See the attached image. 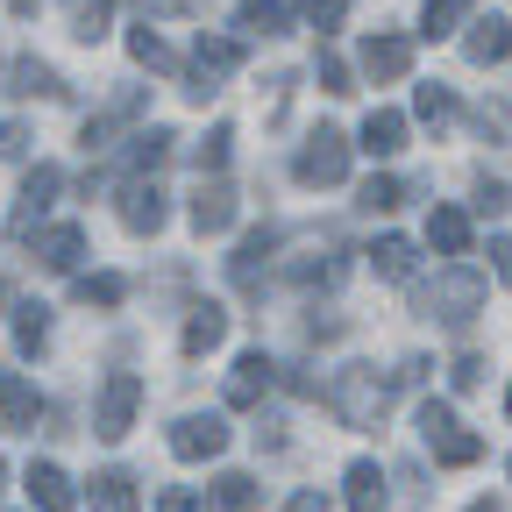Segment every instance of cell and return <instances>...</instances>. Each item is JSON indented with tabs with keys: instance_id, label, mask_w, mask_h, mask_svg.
I'll return each mask as SVG.
<instances>
[{
	"instance_id": "13",
	"label": "cell",
	"mask_w": 512,
	"mask_h": 512,
	"mask_svg": "<svg viewBox=\"0 0 512 512\" xmlns=\"http://www.w3.org/2000/svg\"><path fill=\"white\" fill-rule=\"evenodd\" d=\"M363 72L370 79H406L413 72V43L406 36H370L363 43Z\"/></svg>"
},
{
	"instance_id": "45",
	"label": "cell",
	"mask_w": 512,
	"mask_h": 512,
	"mask_svg": "<svg viewBox=\"0 0 512 512\" xmlns=\"http://www.w3.org/2000/svg\"><path fill=\"white\" fill-rule=\"evenodd\" d=\"M136 8H143V15H178L185 0H136Z\"/></svg>"
},
{
	"instance_id": "19",
	"label": "cell",
	"mask_w": 512,
	"mask_h": 512,
	"mask_svg": "<svg viewBox=\"0 0 512 512\" xmlns=\"http://www.w3.org/2000/svg\"><path fill=\"white\" fill-rule=\"evenodd\" d=\"M15 93L22 100H64V79L50 72L43 57H15Z\"/></svg>"
},
{
	"instance_id": "34",
	"label": "cell",
	"mask_w": 512,
	"mask_h": 512,
	"mask_svg": "<svg viewBox=\"0 0 512 512\" xmlns=\"http://www.w3.org/2000/svg\"><path fill=\"white\" fill-rule=\"evenodd\" d=\"M313 79H320V93H349V64H342L335 50H320V57H313Z\"/></svg>"
},
{
	"instance_id": "40",
	"label": "cell",
	"mask_w": 512,
	"mask_h": 512,
	"mask_svg": "<svg viewBox=\"0 0 512 512\" xmlns=\"http://www.w3.org/2000/svg\"><path fill=\"white\" fill-rule=\"evenodd\" d=\"M477 207H484V214H505L512 192H505V185H477Z\"/></svg>"
},
{
	"instance_id": "35",
	"label": "cell",
	"mask_w": 512,
	"mask_h": 512,
	"mask_svg": "<svg viewBox=\"0 0 512 512\" xmlns=\"http://www.w3.org/2000/svg\"><path fill=\"white\" fill-rule=\"evenodd\" d=\"M399 200H406V185H399V178H370V185H363V207H370V214H392Z\"/></svg>"
},
{
	"instance_id": "24",
	"label": "cell",
	"mask_w": 512,
	"mask_h": 512,
	"mask_svg": "<svg viewBox=\"0 0 512 512\" xmlns=\"http://www.w3.org/2000/svg\"><path fill=\"white\" fill-rule=\"evenodd\" d=\"M370 271H377V278H413V242H406V235H384V242L370 249Z\"/></svg>"
},
{
	"instance_id": "22",
	"label": "cell",
	"mask_w": 512,
	"mask_h": 512,
	"mask_svg": "<svg viewBox=\"0 0 512 512\" xmlns=\"http://www.w3.org/2000/svg\"><path fill=\"white\" fill-rule=\"evenodd\" d=\"M221 335H228V313H221V306H192V320H185V356H207Z\"/></svg>"
},
{
	"instance_id": "2",
	"label": "cell",
	"mask_w": 512,
	"mask_h": 512,
	"mask_svg": "<svg viewBox=\"0 0 512 512\" xmlns=\"http://www.w3.org/2000/svg\"><path fill=\"white\" fill-rule=\"evenodd\" d=\"M136 406H143V377H136V370H114V377L100 384L93 434H100V441H121L128 427H136Z\"/></svg>"
},
{
	"instance_id": "48",
	"label": "cell",
	"mask_w": 512,
	"mask_h": 512,
	"mask_svg": "<svg viewBox=\"0 0 512 512\" xmlns=\"http://www.w3.org/2000/svg\"><path fill=\"white\" fill-rule=\"evenodd\" d=\"M505 413H512V392H505Z\"/></svg>"
},
{
	"instance_id": "8",
	"label": "cell",
	"mask_w": 512,
	"mask_h": 512,
	"mask_svg": "<svg viewBox=\"0 0 512 512\" xmlns=\"http://www.w3.org/2000/svg\"><path fill=\"white\" fill-rule=\"evenodd\" d=\"M278 384V363L264 356V349H249V356H235V377H228V406H256Z\"/></svg>"
},
{
	"instance_id": "18",
	"label": "cell",
	"mask_w": 512,
	"mask_h": 512,
	"mask_svg": "<svg viewBox=\"0 0 512 512\" xmlns=\"http://www.w3.org/2000/svg\"><path fill=\"white\" fill-rule=\"evenodd\" d=\"M342 484H349V491H342L349 512H384V470H377V463H349Z\"/></svg>"
},
{
	"instance_id": "37",
	"label": "cell",
	"mask_w": 512,
	"mask_h": 512,
	"mask_svg": "<svg viewBox=\"0 0 512 512\" xmlns=\"http://www.w3.org/2000/svg\"><path fill=\"white\" fill-rule=\"evenodd\" d=\"M121 292H128L121 278H79V299L86 306H121Z\"/></svg>"
},
{
	"instance_id": "33",
	"label": "cell",
	"mask_w": 512,
	"mask_h": 512,
	"mask_svg": "<svg viewBox=\"0 0 512 512\" xmlns=\"http://www.w3.org/2000/svg\"><path fill=\"white\" fill-rule=\"evenodd\" d=\"M299 15L328 36V29H342V15H349V0H299Z\"/></svg>"
},
{
	"instance_id": "47",
	"label": "cell",
	"mask_w": 512,
	"mask_h": 512,
	"mask_svg": "<svg viewBox=\"0 0 512 512\" xmlns=\"http://www.w3.org/2000/svg\"><path fill=\"white\" fill-rule=\"evenodd\" d=\"M0 306H8V278H0Z\"/></svg>"
},
{
	"instance_id": "15",
	"label": "cell",
	"mask_w": 512,
	"mask_h": 512,
	"mask_svg": "<svg viewBox=\"0 0 512 512\" xmlns=\"http://www.w3.org/2000/svg\"><path fill=\"white\" fill-rule=\"evenodd\" d=\"M121 221L136 228V235H157V228H164V185H143V178H136V185L121 192Z\"/></svg>"
},
{
	"instance_id": "17",
	"label": "cell",
	"mask_w": 512,
	"mask_h": 512,
	"mask_svg": "<svg viewBox=\"0 0 512 512\" xmlns=\"http://www.w3.org/2000/svg\"><path fill=\"white\" fill-rule=\"evenodd\" d=\"M427 242H434L441 256H463V249H470V214H463V207H434V214H427Z\"/></svg>"
},
{
	"instance_id": "29",
	"label": "cell",
	"mask_w": 512,
	"mask_h": 512,
	"mask_svg": "<svg viewBox=\"0 0 512 512\" xmlns=\"http://www.w3.org/2000/svg\"><path fill=\"white\" fill-rule=\"evenodd\" d=\"M242 29H256V36H278L285 29V0H242V15H235Z\"/></svg>"
},
{
	"instance_id": "42",
	"label": "cell",
	"mask_w": 512,
	"mask_h": 512,
	"mask_svg": "<svg viewBox=\"0 0 512 512\" xmlns=\"http://www.w3.org/2000/svg\"><path fill=\"white\" fill-rule=\"evenodd\" d=\"M477 377H484V363H477V356H463V363H456V392H470Z\"/></svg>"
},
{
	"instance_id": "14",
	"label": "cell",
	"mask_w": 512,
	"mask_h": 512,
	"mask_svg": "<svg viewBox=\"0 0 512 512\" xmlns=\"http://www.w3.org/2000/svg\"><path fill=\"white\" fill-rule=\"evenodd\" d=\"M363 150L370 157H399L406 150V114L399 107H370L363 114Z\"/></svg>"
},
{
	"instance_id": "5",
	"label": "cell",
	"mask_w": 512,
	"mask_h": 512,
	"mask_svg": "<svg viewBox=\"0 0 512 512\" xmlns=\"http://www.w3.org/2000/svg\"><path fill=\"white\" fill-rule=\"evenodd\" d=\"M221 448H228V427L214 413H192V420L171 427V456L178 463H207V456H221Z\"/></svg>"
},
{
	"instance_id": "1",
	"label": "cell",
	"mask_w": 512,
	"mask_h": 512,
	"mask_svg": "<svg viewBox=\"0 0 512 512\" xmlns=\"http://www.w3.org/2000/svg\"><path fill=\"white\" fill-rule=\"evenodd\" d=\"M420 441L434 448V463H448V470H470V463L484 456V441H477L456 413H448L441 399H427V406H420Z\"/></svg>"
},
{
	"instance_id": "10",
	"label": "cell",
	"mask_w": 512,
	"mask_h": 512,
	"mask_svg": "<svg viewBox=\"0 0 512 512\" xmlns=\"http://www.w3.org/2000/svg\"><path fill=\"white\" fill-rule=\"evenodd\" d=\"M463 57H470V64H505V57H512V22H505V15H477L470 36H463Z\"/></svg>"
},
{
	"instance_id": "46",
	"label": "cell",
	"mask_w": 512,
	"mask_h": 512,
	"mask_svg": "<svg viewBox=\"0 0 512 512\" xmlns=\"http://www.w3.org/2000/svg\"><path fill=\"white\" fill-rule=\"evenodd\" d=\"M470 512H505V505H498V498H477V505H470Z\"/></svg>"
},
{
	"instance_id": "41",
	"label": "cell",
	"mask_w": 512,
	"mask_h": 512,
	"mask_svg": "<svg viewBox=\"0 0 512 512\" xmlns=\"http://www.w3.org/2000/svg\"><path fill=\"white\" fill-rule=\"evenodd\" d=\"M157 512H200V498H192V491H164Z\"/></svg>"
},
{
	"instance_id": "16",
	"label": "cell",
	"mask_w": 512,
	"mask_h": 512,
	"mask_svg": "<svg viewBox=\"0 0 512 512\" xmlns=\"http://www.w3.org/2000/svg\"><path fill=\"white\" fill-rule=\"evenodd\" d=\"M235 221V185H200V192H192V228H200V235H221Z\"/></svg>"
},
{
	"instance_id": "26",
	"label": "cell",
	"mask_w": 512,
	"mask_h": 512,
	"mask_svg": "<svg viewBox=\"0 0 512 512\" xmlns=\"http://www.w3.org/2000/svg\"><path fill=\"white\" fill-rule=\"evenodd\" d=\"M463 8L470 0H420V36H456V22H463Z\"/></svg>"
},
{
	"instance_id": "20",
	"label": "cell",
	"mask_w": 512,
	"mask_h": 512,
	"mask_svg": "<svg viewBox=\"0 0 512 512\" xmlns=\"http://www.w3.org/2000/svg\"><path fill=\"white\" fill-rule=\"evenodd\" d=\"M143 498H136V477L128 470H100L93 477V512H136Z\"/></svg>"
},
{
	"instance_id": "3",
	"label": "cell",
	"mask_w": 512,
	"mask_h": 512,
	"mask_svg": "<svg viewBox=\"0 0 512 512\" xmlns=\"http://www.w3.org/2000/svg\"><path fill=\"white\" fill-rule=\"evenodd\" d=\"M299 185H342L349 178V136H335V128H320V136H306L299 150Z\"/></svg>"
},
{
	"instance_id": "31",
	"label": "cell",
	"mask_w": 512,
	"mask_h": 512,
	"mask_svg": "<svg viewBox=\"0 0 512 512\" xmlns=\"http://www.w3.org/2000/svg\"><path fill=\"white\" fill-rule=\"evenodd\" d=\"M171 143H178L171 128H150V136H136V150H128V164H136V171H157V164L171 157Z\"/></svg>"
},
{
	"instance_id": "6",
	"label": "cell",
	"mask_w": 512,
	"mask_h": 512,
	"mask_svg": "<svg viewBox=\"0 0 512 512\" xmlns=\"http://www.w3.org/2000/svg\"><path fill=\"white\" fill-rule=\"evenodd\" d=\"M0 420L22 427V434H36V420H43V392L22 370H0Z\"/></svg>"
},
{
	"instance_id": "28",
	"label": "cell",
	"mask_w": 512,
	"mask_h": 512,
	"mask_svg": "<svg viewBox=\"0 0 512 512\" xmlns=\"http://www.w3.org/2000/svg\"><path fill=\"white\" fill-rule=\"evenodd\" d=\"M107 22H114L107 0H72V36H79V43H100V36H107Z\"/></svg>"
},
{
	"instance_id": "21",
	"label": "cell",
	"mask_w": 512,
	"mask_h": 512,
	"mask_svg": "<svg viewBox=\"0 0 512 512\" xmlns=\"http://www.w3.org/2000/svg\"><path fill=\"white\" fill-rule=\"evenodd\" d=\"M36 256H43L50 271H72L79 256H86V235H79V228H43V235H36Z\"/></svg>"
},
{
	"instance_id": "32",
	"label": "cell",
	"mask_w": 512,
	"mask_h": 512,
	"mask_svg": "<svg viewBox=\"0 0 512 512\" xmlns=\"http://www.w3.org/2000/svg\"><path fill=\"white\" fill-rule=\"evenodd\" d=\"M15 342L22 349H43L50 342V306H15Z\"/></svg>"
},
{
	"instance_id": "39",
	"label": "cell",
	"mask_w": 512,
	"mask_h": 512,
	"mask_svg": "<svg viewBox=\"0 0 512 512\" xmlns=\"http://www.w3.org/2000/svg\"><path fill=\"white\" fill-rule=\"evenodd\" d=\"M22 150H29V128L8 121V128H0V157H22Z\"/></svg>"
},
{
	"instance_id": "12",
	"label": "cell",
	"mask_w": 512,
	"mask_h": 512,
	"mask_svg": "<svg viewBox=\"0 0 512 512\" xmlns=\"http://www.w3.org/2000/svg\"><path fill=\"white\" fill-rule=\"evenodd\" d=\"M22 484H29V505H36V512H72V498H79V491H72V477H64L57 463H29V477H22Z\"/></svg>"
},
{
	"instance_id": "25",
	"label": "cell",
	"mask_w": 512,
	"mask_h": 512,
	"mask_svg": "<svg viewBox=\"0 0 512 512\" xmlns=\"http://www.w3.org/2000/svg\"><path fill=\"white\" fill-rule=\"evenodd\" d=\"M271 249H278V235H271V228H249V235H242V256H235V278H242V285H256V271L271 264Z\"/></svg>"
},
{
	"instance_id": "23",
	"label": "cell",
	"mask_w": 512,
	"mask_h": 512,
	"mask_svg": "<svg viewBox=\"0 0 512 512\" xmlns=\"http://www.w3.org/2000/svg\"><path fill=\"white\" fill-rule=\"evenodd\" d=\"M192 64H200V79H221V72H235V64H242V43H228V36H200Z\"/></svg>"
},
{
	"instance_id": "38",
	"label": "cell",
	"mask_w": 512,
	"mask_h": 512,
	"mask_svg": "<svg viewBox=\"0 0 512 512\" xmlns=\"http://www.w3.org/2000/svg\"><path fill=\"white\" fill-rule=\"evenodd\" d=\"M228 150H235V128L221 121V128H214V136L200 143V164H207V171H221V164H228Z\"/></svg>"
},
{
	"instance_id": "36",
	"label": "cell",
	"mask_w": 512,
	"mask_h": 512,
	"mask_svg": "<svg viewBox=\"0 0 512 512\" xmlns=\"http://www.w3.org/2000/svg\"><path fill=\"white\" fill-rule=\"evenodd\" d=\"M413 107H420V121H448V114H456V93H448V86H420Z\"/></svg>"
},
{
	"instance_id": "27",
	"label": "cell",
	"mask_w": 512,
	"mask_h": 512,
	"mask_svg": "<svg viewBox=\"0 0 512 512\" xmlns=\"http://www.w3.org/2000/svg\"><path fill=\"white\" fill-rule=\"evenodd\" d=\"M249 505H256V477H242V470L214 477V512H249Z\"/></svg>"
},
{
	"instance_id": "4",
	"label": "cell",
	"mask_w": 512,
	"mask_h": 512,
	"mask_svg": "<svg viewBox=\"0 0 512 512\" xmlns=\"http://www.w3.org/2000/svg\"><path fill=\"white\" fill-rule=\"evenodd\" d=\"M335 406H342V420L349 427H377V413H384V384H377V370H342V384H335Z\"/></svg>"
},
{
	"instance_id": "44",
	"label": "cell",
	"mask_w": 512,
	"mask_h": 512,
	"mask_svg": "<svg viewBox=\"0 0 512 512\" xmlns=\"http://www.w3.org/2000/svg\"><path fill=\"white\" fill-rule=\"evenodd\" d=\"M491 256H498V278L512 285V242H491Z\"/></svg>"
},
{
	"instance_id": "49",
	"label": "cell",
	"mask_w": 512,
	"mask_h": 512,
	"mask_svg": "<svg viewBox=\"0 0 512 512\" xmlns=\"http://www.w3.org/2000/svg\"><path fill=\"white\" fill-rule=\"evenodd\" d=\"M0 484H8V470H0Z\"/></svg>"
},
{
	"instance_id": "11",
	"label": "cell",
	"mask_w": 512,
	"mask_h": 512,
	"mask_svg": "<svg viewBox=\"0 0 512 512\" xmlns=\"http://www.w3.org/2000/svg\"><path fill=\"white\" fill-rule=\"evenodd\" d=\"M57 185H64V171H57V164H36V171L22 178V207H15V235H29V228L43 221V207L57 200Z\"/></svg>"
},
{
	"instance_id": "30",
	"label": "cell",
	"mask_w": 512,
	"mask_h": 512,
	"mask_svg": "<svg viewBox=\"0 0 512 512\" xmlns=\"http://www.w3.org/2000/svg\"><path fill=\"white\" fill-rule=\"evenodd\" d=\"M128 57L150 64V72H171V50H164V36H157V29H128Z\"/></svg>"
},
{
	"instance_id": "9",
	"label": "cell",
	"mask_w": 512,
	"mask_h": 512,
	"mask_svg": "<svg viewBox=\"0 0 512 512\" xmlns=\"http://www.w3.org/2000/svg\"><path fill=\"white\" fill-rule=\"evenodd\" d=\"M136 114H143V93H121L114 107H100V114H93V121L79 128V143H86V157H93V150H114V136H121V128L136 121Z\"/></svg>"
},
{
	"instance_id": "43",
	"label": "cell",
	"mask_w": 512,
	"mask_h": 512,
	"mask_svg": "<svg viewBox=\"0 0 512 512\" xmlns=\"http://www.w3.org/2000/svg\"><path fill=\"white\" fill-rule=\"evenodd\" d=\"M285 512H328V498H320V491H299V498H292Z\"/></svg>"
},
{
	"instance_id": "7",
	"label": "cell",
	"mask_w": 512,
	"mask_h": 512,
	"mask_svg": "<svg viewBox=\"0 0 512 512\" xmlns=\"http://www.w3.org/2000/svg\"><path fill=\"white\" fill-rule=\"evenodd\" d=\"M477 299H484V278L456 264V271H448V278H441V285L427 292V313L441 306V320H470V306H477Z\"/></svg>"
}]
</instances>
